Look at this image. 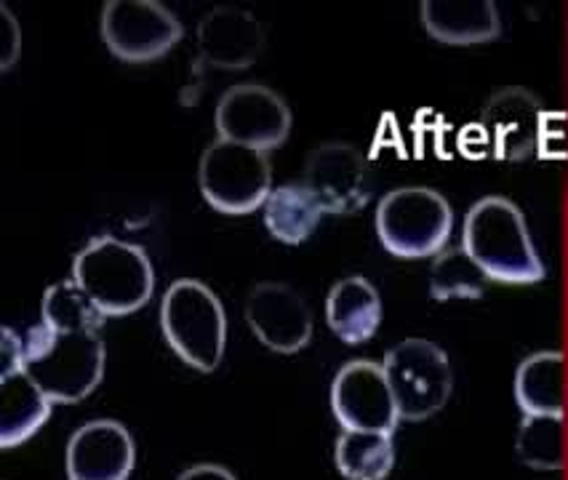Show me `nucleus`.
Listing matches in <instances>:
<instances>
[{
    "label": "nucleus",
    "mask_w": 568,
    "mask_h": 480,
    "mask_svg": "<svg viewBox=\"0 0 568 480\" xmlns=\"http://www.w3.org/2000/svg\"><path fill=\"white\" fill-rule=\"evenodd\" d=\"M97 310L75 280H59L41 302V324L24 337V374L54 404H78L104 377V341Z\"/></svg>",
    "instance_id": "obj_1"
},
{
    "label": "nucleus",
    "mask_w": 568,
    "mask_h": 480,
    "mask_svg": "<svg viewBox=\"0 0 568 480\" xmlns=\"http://www.w3.org/2000/svg\"><path fill=\"white\" fill-rule=\"evenodd\" d=\"M462 248L494 283L528 286L545 280V262L528 235L526 216L501 195L480 198L467 212Z\"/></svg>",
    "instance_id": "obj_2"
},
{
    "label": "nucleus",
    "mask_w": 568,
    "mask_h": 480,
    "mask_svg": "<svg viewBox=\"0 0 568 480\" xmlns=\"http://www.w3.org/2000/svg\"><path fill=\"white\" fill-rule=\"evenodd\" d=\"M72 280L104 318L142 310L155 292L153 262L142 246L99 235L72 259Z\"/></svg>",
    "instance_id": "obj_3"
},
{
    "label": "nucleus",
    "mask_w": 568,
    "mask_h": 480,
    "mask_svg": "<svg viewBox=\"0 0 568 480\" xmlns=\"http://www.w3.org/2000/svg\"><path fill=\"white\" fill-rule=\"evenodd\" d=\"M163 337L187 366L211 374L227 347V315L206 283L182 278L169 286L161 302Z\"/></svg>",
    "instance_id": "obj_4"
},
{
    "label": "nucleus",
    "mask_w": 568,
    "mask_h": 480,
    "mask_svg": "<svg viewBox=\"0 0 568 480\" xmlns=\"http://www.w3.org/2000/svg\"><path fill=\"white\" fill-rule=\"evenodd\" d=\"M376 235L400 259H427L446 252L454 229L448 201L433 187H398L376 206Z\"/></svg>",
    "instance_id": "obj_5"
},
{
    "label": "nucleus",
    "mask_w": 568,
    "mask_h": 480,
    "mask_svg": "<svg viewBox=\"0 0 568 480\" xmlns=\"http://www.w3.org/2000/svg\"><path fill=\"white\" fill-rule=\"evenodd\" d=\"M197 184L214 212L251 214L273 193V166L267 153L216 140L203 150Z\"/></svg>",
    "instance_id": "obj_6"
},
{
    "label": "nucleus",
    "mask_w": 568,
    "mask_h": 480,
    "mask_svg": "<svg viewBox=\"0 0 568 480\" xmlns=\"http://www.w3.org/2000/svg\"><path fill=\"white\" fill-rule=\"evenodd\" d=\"M382 366L406 422H425L452 398V364L444 347L430 339H403L385 355Z\"/></svg>",
    "instance_id": "obj_7"
},
{
    "label": "nucleus",
    "mask_w": 568,
    "mask_h": 480,
    "mask_svg": "<svg viewBox=\"0 0 568 480\" xmlns=\"http://www.w3.org/2000/svg\"><path fill=\"white\" fill-rule=\"evenodd\" d=\"M184 38L174 11L158 0H110L102 9V41L129 64L155 62Z\"/></svg>",
    "instance_id": "obj_8"
},
{
    "label": "nucleus",
    "mask_w": 568,
    "mask_h": 480,
    "mask_svg": "<svg viewBox=\"0 0 568 480\" xmlns=\"http://www.w3.org/2000/svg\"><path fill=\"white\" fill-rule=\"evenodd\" d=\"M214 126L222 142L270 153L292 134V110L267 85L237 83L230 85L216 102Z\"/></svg>",
    "instance_id": "obj_9"
},
{
    "label": "nucleus",
    "mask_w": 568,
    "mask_h": 480,
    "mask_svg": "<svg viewBox=\"0 0 568 480\" xmlns=\"http://www.w3.org/2000/svg\"><path fill=\"white\" fill-rule=\"evenodd\" d=\"M332 411L342 430L393 436L400 411L385 366L374 360H349L342 366L332 385Z\"/></svg>",
    "instance_id": "obj_10"
},
{
    "label": "nucleus",
    "mask_w": 568,
    "mask_h": 480,
    "mask_svg": "<svg viewBox=\"0 0 568 480\" xmlns=\"http://www.w3.org/2000/svg\"><path fill=\"white\" fill-rule=\"evenodd\" d=\"M326 214H355L372 201L368 161L347 142H326L307 155L305 180Z\"/></svg>",
    "instance_id": "obj_11"
},
{
    "label": "nucleus",
    "mask_w": 568,
    "mask_h": 480,
    "mask_svg": "<svg viewBox=\"0 0 568 480\" xmlns=\"http://www.w3.org/2000/svg\"><path fill=\"white\" fill-rule=\"evenodd\" d=\"M246 324L273 353L294 355L313 339V313L292 286L277 280L256 283L246 297Z\"/></svg>",
    "instance_id": "obj_12"
},
{
    "label": "nucleus",
    "mask_w": 568,
    "mask_h": 480,
    "mask_svg": "<svg viewBox=\"0 0 568 480\" xmlns=\"http://www.w3.org/2000/svg\"><path fill=\"white\" fill-rule=\"evenodd\" d=\"M545 110L537 94L520 85H507L484 104L480 126L499 161L520 163L537 150Z\"/></svg>",
    "instance_id": "obj_13"
},
{
    "label": "nucleus",
    "mask_w": 568,
    "mask_h": 480,
    "mask_svg": "<svg viewBox=\"0 0 568 480\" xmlns=\"http://www.w3.org/2000/svg\"><path fill=\"white\" fill-rule=\"evenodd\" d=\"M134 464V438L115 419H94L78 427L64 453L68 480H129Z\"/></svg>",
    "instance_id": "obj_14"
},
{
    "label": "nucleus",
    "mask_w": 568,
    "mask_h": 480,
    "mask_svg": "<svg viewBox=\"0 0 568 480\" xmlns=\"http://www.w3.org/2000/svg\"><path fill=\"white\" fill-rule=\"evenodd\" d=\"M195 43L209 68L248 70L264 51V28L248 11L222 6L197 22Z\"/></svg>",
    "instance_id": "obj_15"
},
{
    "label": "nucleus",
    "mask_w": 568,
    "mask_h": 480,
    "mask_svg": "<svg viewBox=\"0 0 568 480\" xmlns=\"http://www.w3.org/2000/svg\"><path fill=\"white\" fill-rule=\"evenodd\" d=\"M419 9L427 35L448 45L488 43L501 32L491 0H425Z\"/></svg>",
    "instance_id": "obj_16"
},
{
    "label": "nucleus",
    "mask_w": 568,
    "mask_h": 480,
    "mask_svg": "<svg viewBox=\"0 0 568 480\" xmlns=\"http://www.w3.org/2000/svg\"><path fill=\"white\" fill-rule=\"evenodd\" d=\"M326 320L345 345H363L372 339L382 324V297L374 283L361 275L334 283L326 297Z\"/></svg>",
    "instance_id": "obj_17"
},
{
    "label": "nucleus",
    "mask_w": 568,
    "mask_h": 480,
    "mask_svg": "<svg viewBox=\"0 0 568 480\" xmlns=\"http://www.w3.org/2000/svg\"><path fill=\"white\" fill-rule=\"evenodd\" d=\"M515 400L524 417H566V355H528L515 371Z\"/></svg>",
    "instance_id": "obj_18"
},
{
    "label": "nucleus",
    "mask_w": 568,
    "mask_h": 480,
    "mask_svg": "<svg viewBox=\"0 0 568 480\" xmlns=\"http://www.w3.org/2000/svg\"><path fill=\"white\" fill-rule=\"evenodd\" d=\"M54 400L24 371L0 377V446L14 449L49 422Z\"/></svg>",
    "instance_id": "obj_19"
},
{
    "label": "nucleus",
    "mask_w": 568,
    "mask_h": 480,
    "mask_svg": "<svg viewBox=\"0 0 568 480\" xmlns=\"http://www.w3.org/2000/svg\"><path fill=\"white\" fill-rule=\"evenodd\" d=\"M262 208L267 233L286 246L305 243L318 229L321 216L326 214L305 182L277 184Z\"/></svg>",
    "instance_id": "obj_20"
},
{
    "label": "nucleus",
    "mask_w": 568,
    "mask_h": 480,
    "mask_svg": "<svg viewBox=\"0 0 568 480\" xmlns=\"http://www.w3.org/2000/svg\"><path fill=\"white\" fill-rule=\"evenodd\" d=\"M334 462L347 480H385L395 464L393 436L345 430L334 446Z\"/></svg>",
    "instance_id": "obj_21"
},
{
    "label": "nucleus",
    "mask_w": 568,
    "mask_h": 480,
    "mask_svg": "<svg viewBox=\"0 0 568 480\" xmlns=\"http://www.w3.org/2000/svg\"><path fill=\"white\" fill-rule=\"evenodd\" d=\"M515 453L526 467L541 472L564 470L566 422L564 417H524L515 438Z\"/></svg>",
    "instance_id": "obj_22"
},
{
    "label": "nucleus",
    "mask_w": 568,
    "mask_h": 480,
    "mask_svg": "<svg viewBox=\"0 0 568 480\" xmlns=\"http://www.w3.org/2000/svg\"><path fill=\"white\" fill-rule=\"evenodd\" d=\"M486 275L465 248H446L433 259L430 294L433 299H480L486 292Z\"/></svg>",
    "instance_id": "obj_23"
},
{
    "label": "nucleus",
    "mask_w": 568,
    "mask_h": 480,
    "mask_svg": "<svg viewBox=\"0 0 568 480\" xmlns=\"http://www.w3.org/2000/svg\"><path fill=\"white\" fill-rule=\"evenodd\" d=\"M24 371V339L14 328H0V377Z\"/></svg>",
    "instance_id": "obj_24"
},
{
    "label": "nucleus",
    "mask_w": 568,
    "mask_h": 480,
    "mask_svg": "<svg viewBox=\"0 0 568 480\" xmlns=\"http://www.w3.org/2000/svg\"><path fill=\"white\" fill-rule=\"evenodd\" d=\"M176 480H237L233 472L227 470V467L222 464H195V467H187V470L182 472Z\"/></svg>",
    "instance_id": "obj_25"
}]
</instances>
